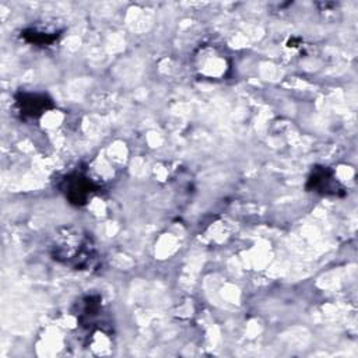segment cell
<instances>
[{"label": "cell", "instance_id": "cell-4", "mask_svg": "<svg viewBox=\"0 0 358 358\" xmlns=\"http://www.w3.org/2000/svg\"><path fill=\"white\" fill-rule=\"evenodd\" d=\"M14 105L21 119H39L43 113L55 108L53 99L45 92L20 91L14 96Z\"/></svg>", "mask_w": 358, "mask_h": 358}, {"label": "cell", "instance_id": "cell-1", "mask_svg": "<svg viewBox=\"0 0 358 358\" xmlns=\"http://www.w3.org/2000/svg\"><path fill=\"white\" fill-rule=\"evenodd\" d=\"M52 257L74 270H90L98 262V252L92 238L77 228H63L50 246Z\"/></svg>", "mask_w": 358, "mask_h": 358}, {"label": "cell", "instance_id": "cell-5", "mask_svg": "<svg viewBox=\"0 0 358 358\" xmlns=\"http://www.w3.org/2000/svg\"><path fill=\"white\" fill-rule=\"evenodd\" d=\"M306 189L322 196H344L345 190L327 166H315L306 180Z\"/></svg>", "mask_w": 358, "mask_h": 358}, {"label": "cell", "instance_id": "cell-3", "mask_svg": "<svg viewBox=\"0 0 358 358\" xmlns=\"http://www.w3.org/2000/svg\"><path fill=\"white\" fill-rule=\"evenodd\" d=\"M77 322L90 331H106L108 316L102 303V298L96 294L85 295L77 302Z\"/></svg>", "mask_w": 358, "mask_h": 358}, {"label": "cell", "instance_id": "cell-6", "mask_svg": "<svg viewBox=\"0 0 358 358\" xmlns=\"http://www.w3.org/2000/svg\"><path fill=\"white\" fill-rule=\"evenodd\" d=\"M60 36V31L52 29V28H43V27H29L21 31V38L39 48H48L52 46Z\"/></svg>", "mask_w": 358, "mask_h": 358}, {"label": "cell", "instance_id": "cell-2", "mask_svg": "<svg viewBox=\"0 0 358 358\" xmlns=\"http://www.w3.org/2000/svg\"><path fill=\"white\" fill-rule=\"evenodd\" d=\"M60 192L66 200L77 207H81L90 201V199L99 192V185L81 171H73L64 175L59 183Z\"/></svg>", "mask_w": 358, "mask_h": 358}]
</instances>
